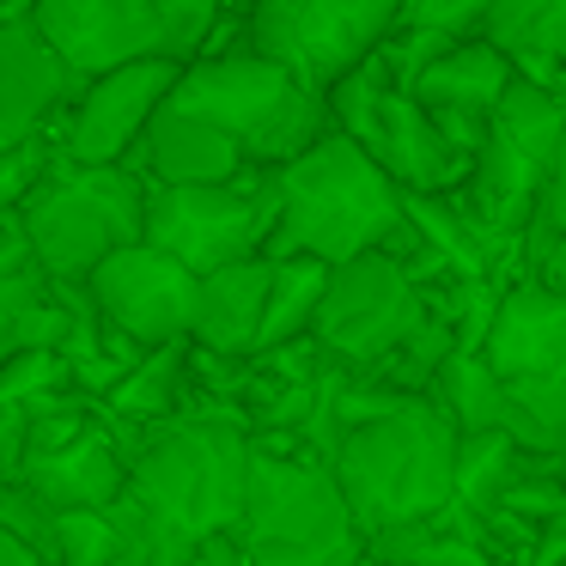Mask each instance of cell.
I'll use <instances>...</instances> for the list:
<instances>
[{
  "label": "cell",
  "mask_w": 566,
  "mask_h": 566,
  "mask_svg": "<svg viewBox=\"0 0 566 566\" xmlns=\"http://www.w3.org/2000/svg\"><path fill=\"white\" fill-rule=\"evenodd\" d=\"M250 566H354L366 554L354 505L323 457L256 444L250 457V493L238 517Z\"/></svg>",
  "instance_id": "5"
},
{
  "label": "cell",
  "mask_w": 566,
  "mask_h": 566,
  "mask_svg": "<svg viewBox=\"0 0 566 566\" xmlns=\"http://www.w3.org/2000/svg\"><path fill=\"white\" fill-rule=\"evenodd\" d=\"M457 439H463L457 420L427 390H415L408 402L347 427L329 469L342 481L347 505H354L359 530L378 536V530L451 512L457 505Z\"/></svg>",
  "instance_id": "3"
},
{
  "label": "cell",
  "mask_w": 566,
  "mask_h": 566,
  "mask_svg": "<svg viewBox=\"0 0 566 566\" xmlns=\"http://www.w3.org/2000/svg\"><path fill=\"white\" fill-rule=\"evenodd\" d=\"M542 281H548V286H560V293H566V238L554 244V256L542 262Z\"/></svg>",
  "instance_id": "33"
},
{
  "label": "cell",
  "mask_w": 566,
  "mask_h": 566,
  "mask_svg": "<svg viewBox=\"0 0 566 566\" xmlns=\"http://www.w3.org/2000/svg\"><path fill=\"white\" fill-rule=\"evenodd\" d=\"M427 396L457 420V432H481V427H505L512 415V384L493 371V359L481 347H451L444 366L432 371Z\"/></svg>",
  "instance_id": "20"
},
{
  "label": "cell",
  "mask_w": 566,
  "mask_h": 566,
  "mask_svg": "<svg viewBox=\"0 0 566 566\" xmlns=\"http://www.w3.org/2000/svg\"><path fill=\"white\" fill-rule=\"evenodd\" d=\"M408 226V189L359 147L347 128H329L317 147L274 171V238L269 256L347 262L384 250Z\"/></svg>",
  "instance_id": "2"
},
{
  "label": "cell",
  "mask_w": 566,
  "mask_h": 566,
  "mask_svg": "<svg viewBox=\"0 0 566 566\" xmlns=\"http://www.w3.org/2000/svg\"><path fill=\"white\" fill-rule=\"evenodd\" d=\"M0 566H50V560H43V554L31 548V542H19L13 530L0 524Z\"/></svg>",
  "instance_id": "32"
},
{
  "label": "cell",
  "mask_w": 566,
  "mask_h": 566,
  "mask_svg": "<svg viewBox=\"0 0 566 566\" xmlns=\"http://www.w3.org/2000/svg\"><path fill=\"white\" fill-rule=\"evenodd\" d=\"M493 135H505L512 147H524L536 165H548L554 153L566 147L560 86H548V80H536V74H524V67H517V74L505 80L500 104H493Z\"/></svg>",
  "instance_id": "22"
},
{
  "label": "cell",
  "mask_w": 566,
  "mask_h": 566,
  "mask_svg": "<svg viewBox=\"0 0 566 566\" xmlns=\"http://www.w3.org/2000/svg\"><path fill=\"white\" fill-rule=\"evenodd\" d=\"M566 238V147L542 165V189H536V208H530V226H524V244L517 256L530 262V274H542V262L554 256V244Z\"/></svg>",
  "instance_id": "27"
},
{
  "label": "cell",
  "mask_w": 566,
  "mask_h": 566,
  "mask_svg": "<svg viewBox=\"0 0 566 566\" xmlns=\"http://www.w3.org/2000/svg\"><path fill=\"white\" fill-rule=\"evenodd\" d=\"M7 13H13V0H0V19H7Z\"/></svg>",
  "instance_id": "35"
},
{
  "label": "cell",
  "mask_w": 566,
  "mask_h": 566,
  "mask_svg": "<svg viewBox=\"0 0 566 566\" xmlns=\"http://www.w3.org/2000/svg\"><path fill=\"white\" fill-rule=\"evenodd\" d=\"M274 286V256H238L201 274L196 293V329L189 342L220 359H250L262 347V311Z\"/></svg>",
  "instance_id": "17"
},
{
  "label": "cell",
  "mask_w": 566,
  "mask_h": 566,
  "mask_svg": "<svg viewBox=\"0 0 566 566\" xmlns=\"http://www.w3.org/2000/svg\"><path fill=\"white\" fill-rule=\"evenodd\" d=\"M184 384H189V342H165V347H147L104 402H111L116 420H153L159 427L184 408Z\"/></svg>",
  "instance_id": "23"
},
{
  "label": "cell",
  "mask_w": 566,
  "mask_h": 566,
  "mask_svg": "<svg viewBox=\"0 0 566 566\" xmlns=\"http://www.w3.org/2000/svg\"><path fill=\"white\" fill-rule=\"evenodd\" d=\"M530 463V451L505 427H481L457 439V512L488 517L500 505V493L517 481V469Z\"/></svg>",
  "instance_id": "24"
},
{
  "label": "cell",
  "mask_w": 566,
  "mask_h": 566,
  "mask_svg": "<svg viewBox=\"0 0 566 566\" xmlns=\"http://www.w3.org/2000/svg\"><path fill=\"white\" fill-rule=\"evenodd\" d=\"M128 165H140L153 184H232V177L256 171L250 147L232 128H220L213 116L189 111L177 98L159 104V116L147 123V135H140Z\"/></svg>",
  "instance_id": "14"
},
{
  "label": "cell",
  "mask_w": 566,
  "mask_h": 566,
  "mask_svg": "<svg viewBox=\"0 0 566 566\" xmlns=\"http://www.w3.org/2000/svg\"><path fill=\"white\" fill-rule=\"evenodd\" d=\"M488 19V0H402V25L444 31V38H475Z\"/></svg>",
  "instance_id": "31"
},
{
  "label": "cell",
  "mask_w": 566,
  "mask_h": 566,
  "mask_svg": "<svg viewBox=\"0 0 566 566\" xmlns=\"http://www.w3.org/2000/svg\"><path fill=\"white\" fill-rule=\"evenodd\" d=\"M184 62L177 55H135L123 67H104L80 86L74 111L62 116V159L74 165H128L147 135V123L159 116V104L171 98Z\"/></svg>",
  "instance_id": "11"
},
{
  "label": "cell",
  "mask_w": 566,
  "mask_h": 566,
  "mask_svg": "<svg viewBox=\"0 0 566 566\" xmlns=\"http://www.w3.org/2000/svg\"><path fill=\"white\" fill-rule=\"evenodd\" d=\"M481 354L500 378H536L566 366V293L542 274H524L517 286H500L493 323L481 335Z\"/></svg>",
  "instance_id": "16"
},
{
  "label": "cell",
  "mask_w": 566,
  "mask_h": 566,
  "mask_svg": "<svg viewBox=\"0 0 566 566\" xmlns=\"http://www.w3.org/2000/svg\"><path fill=\"white\" fill-rule=\"evenodd\" d=\"M55 153H62V147H50V135L13 140V147L0 153V220H19V201H25L31 184L55 165Z\"/></svg>",
  "instance_id": "30"
},
{
  "label": "cell",
  "mask_w": 566,
  "mask_h": 566,
  "mask_svg": "<svg viewBox=\"0 0 566 566\" xmlns=\"http://www.w3.org/2000/svg\"><path fill=\"white\" fill-rule=\"evenodd\" d=\"M432 317L427 281L402 250H359V256L335 262L329 286L317 305V347L354 371H384Z\"/></svg>",
  "instance_id": "7"
},
{
  "label": "cell",
  "mask_w": 566,
  "mask_h": 566,
  "mask_svg": "<svg viewBox=\"0 0 566 566\" xmlns=\"http://www.w3.org/2000/svg\"><path fill=\"white\" fill-rule=\"evenodd\" d=\"M80 86H86V74L43 38L25 7L0 19V135L38 140L50 128H62Z\"/></svg>",
  "instance_id": "12"
},
{
  "label": "cell",
  "mask_w": 566,
  "mask_h": 566,
  "mask_svg": "<svg viewBox=\"0 0 566 566\" xmlns=\"http://www.w3.org/2000/svg\"><path fill=\"white\" fill-rule=\"evenodd\" d=\"M366 554H378L384 566H505L481 542L475 517L457 512V505L439 517H420V524L378 530V536H366Z\"/></svg>",
  "instance_id": "19"
},
{
  "label": "cell",
  "mask_w": 566,
  "mask_h": 566,
  "mask_svg": "<svg viewBox=\"0 0 566 566\" xmlns=\"http://www.w3.org/2000/svg\"><path fill=\"white\" fill-rule=\"evenodd\" d=\"M329 269L335 262H323V256H274V286H269V311H262V347L256 354L311 342Z\"/></svg>",
  "instance_id": "21"
},
{
  "label": "cell",
  "mask_w": 566,
  "mask_h": 566,
  "mask_svg": "<svg viewBox=\"0 0 566 566\" xmlns=\"http://www.w3.org/2000/svg\"><path fill=\"white\" fill-rule=\"evenodd\" d=\"M19 232L50 281H86L111 250L147 238V171L140 165H55L19 201Z\"/></svg>",
  "instance_id": "6"
},
{
  "label": "cell",
  "mask_w": 566,
  "mask_h": 566,
  "mask_svg": "<svg viewBox=\"0 0 566 566\" xmlns=\"http://www.w3.org/2000/svg\"><path fill=\"white\" fill-rule=\"evenodd\" d=\"M7 481L31 488L50 512H104V505H116L128 488V457H123V444L104 432V420H92L74 439L50 444V451H31L25 463H19V475H7Z\"/></svg>",
  "instance_id": "15"
},
{
  "label": "cell",
  "mask_w": 566,
  "mask_h": 566,
  "mask_svg": "<svg viewBox=\"0 0 566 566\" xmlns=\"http://www.w3.org/2000/svg\"><path fill=\"white\" fill-rule=\"evenodd\" d=\"M250 420L208 408L171 415L128 451V488L111 505L128 566H196V548L238 530L250 493Z\"/></svg>",
  "instance_id": "1"
},
{
  "label": "cell",
  "mask_w": 566,
  "mask_h": 566,
  "mask_svg": "<svg viewBox=\"0 0 566 566\" xmlns=\"http://www.w3.org/2000/svg\"><path fill=\"white\" fill-rule=\"evenodd\" d=\"M402 25V0H250L244 43L329 92L384 50Z\"/></svg>",
  "instance_id": "8"
},
{
  "label": "cell",
  "mask_w": 566,
  "mask_h": 566,
  "mask_svg": "<svg viewBox=\"0 0 566 566\" xmlns=\"http://www.w3.org/2000/svg\"><path fill=\"white\" fill-rule=\"evenodd\" d=\"M177 104L213 116L220 128H232L238 140L250 147V159L281 171L286 159H298L305 147H317L323 135L335 128L329 92L298 80L293 67L256 55L250 43L238 50H208L196 62H184L171 86Z\"/></svg>",
  "instance_id": "4"
},
{
  "label": "cell",
  "mask_w": 566,
  "mask_h": 566,
  "mask_svg": "<svg viewBox=\"0 0 566 566\" xmlns=\"http://www.w3.org/2000/svg\"><path fill=\"white\" fill-rule=\"evenodd\" d=\"M86 293L111 329L135 335L140 347H165V342H189V329H196L201 274L165 244L135 238L86 274Z\"/></svg>",
  "instance_id": "10"
},
{
  "label": "cell",
  "mask_w": 566,
  "mask_h": 566,
  "mask_svg": "<svg viewBox=\"0 0 566 566\" xmlns=\"http://www.w3.org/2000/svg\"><path fill=\"white\" fill-rule=\"evenodd\" d=\"M147 238L184 256L196 274L238 256H269L274 171L256 165L232 184H153L147 177Z\"/></svg>",
  "instance_id": "9"
},
{
  "label": "cell",
  "mask_w": 566,
  "mask_h": 566,
  "mask_svg": "<svg viewBox=\"0 0 566 566\" xmlns=\"http://www.w3.org/2000/svg\"><path fill=\"white\" fill-rule=\"evenodd\" d=\"M153 19H159L165 55H177V62H196V55H208L213 38H220L226 0H153Z\"/></svg>",
  "instance_id": "28"
},
{
  "label": "cell",
  "mask_w": 566,
  "mask_h": 566,
  "mask_svg": "<svg viewBox=\"0 0 566 566\" xmlns=\"http://www.w3.org/2000/svg\"><path fill=\"white\" fill-rule=\"evenodd\" d=\"M354 566H384V560H378V554H359V560H354Z\"/></svg>",
  "instance_id": "34"
},
{
  "label": "cell",
  "mask_w": 566,
  "mask_h": 566,
  "mask_svg": "<svg viewBox=\"0 0 566 566\" xmlns=\"http://www.w3.org/2000/svg\"><path fill=\"white\" fill-rule=\"evenodd\" d=\"M512 74H517L512 55L475 31V38L444 43V50L420 67L415 98L427 104V111H481V116H493V104H500V92H505Z\"/></svg>",
  "instance_id": "18"
},
{
  "label": "cell",
  "mask_w": 566,
  "mask_h": 566,
  "mask_svg": "<svg viewBox=\"0 0 566 566\" xmlns=\"http://www.w3.org/2000/svg\"><path fill=\"white\" fill-rule=\"evenodd\" d=\"M25 13L86 80L135 55H165L153 0H31Z\"/></svg>",
  "instance_id": "13"
},
{
  "label": "cell",
  "mask_w": 566,
  "mask_h": 566,
  "mask_svg": "<svg viewBox=\"0 0 566 566\" xmlns=\"http://www.w3.org/2000/svg\"><path fill=\"white\" fill-rule=\"evenodd\" d=\"M50 566H128L123 524L104 512H55V554Z\"/></svg>",
  "instance_id": "26"
},
{
  "label": "cell",
  "mask_w": 566,
  "mask_h": 566,
  "mask_svg": "<svg viewBox=\"0 0 566 566\" xmlns=\"http://www.w3.org/2000/svg\"><path fill=\"white\" fill-rule=\"evenodd\" d=\"M560 116H566V86H560Z\"/></svg>",
  "instance_id": "36"
},
{
  "label": "cell",
  "mask_w": 566,
  "mask_h": 566,
  "mask_svg": "<svg viewBox=\"0 0 566 566\" xmlns=\"http://www.w3.org/2000/svg\"><path fill=\"white\" fill-rule=\"evenodd\" d=\"M505 384H512L505 432H512L524 451L566 457V366L560 371H536V378H505Z\"/></svg>",
  "instance_id": "25"
},
{
  "label": "cell",
  "mask_w": 566,
  "mask_h": 566,
  "mask_svg": "<svg viewBox=\"0 0 566 566\" xmlns=\"http://www.w3.org/2000/svg\"><path fill=\"white\" fill-rule=\"evenodd\" d=\"M13 7H31V0H13Z\"/></svg>",
  "instance_id": "37"
},
{
  "label": "cell",
  "mask_w": 566,
  "mask_h": 566,
  "mask_svg": "<svg viewBox=\"0 0 566 566\" xmlns=\"http://www.w3.org/2000/svg\"><path fill=\"white\" fill-rule=\"evenodd\" d=\"M524 74L548 80V86H560V67H566V0H542L536 25H530L524 50L512 55Z\"/></svg>",
  "instance_id": "29"
}]
</instances>
